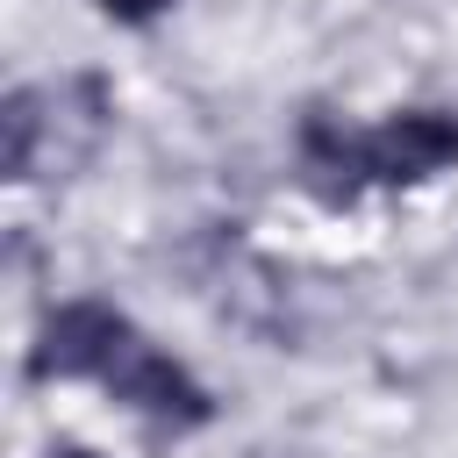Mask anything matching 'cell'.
Returning a JSON list of instances; mask_svg holds the SVG:
<instances>
[{
	"mask_svg": "<svg viewBox=\"0 0 458 458\" xmlns=\"http://www.w3.org/2000/svg\"><path fill=\"white\" fill-rule=\"evenodd\" d=\"M172 0H100V14H114V21H150V14H165Z\"/></svg>",
	"mask_w": 458,
	"mask_h": 458,
	"instance_id": "6",
	"label": "cell"
},
{
	"mask_svg": "<svg viewBox=\"0 0 458 458\" xmlns=\"http://www.w3.org/2000/svg\"><path fill=\"white\" fill-rule=\"evenodd\" d=\"M301 165H308V179H315L322 200H351L358 179H372L365 172V136L344 129V122H329V114L301 122Z\"/></svg>",
	"mask_w": 458,
	"mask_h": 458,
	"instance_id": "4",
	"label": "cell"
},
{
	"mask_svg": "<svg viewBox=\"0 0 458 458\" xmlns=\"http://www.w3.org/2000/svg\"><path fill=\"white\" fill-rule=\"evenodd\" d=\"M458 157V122L437 107H408L365 136V172L372 179H429Z\"/></svg>",
	"mask_w": 458,
	"mask_h": 458,
	"instance_id": "2",
	"label": "cell"
},
{
	"mask_svg": "<svg viewBox=\"0 0 458 458\" xmlns=\"http://www.w3.org/2000/svg\"><path fill=\"white\" fill-rule=\"evenodd\" d=\"M129 344H136L129 315H114L107 301H72V308H57V315L43 322L36 379H50V372H100V379H107Z\"/></svg>",
	"mask_w": 458,
	"mask_h": 458,
	"instance_id": "1",
	"label": "cell"
},
{
	"mask_svg": "<svg viewBox=\"0 0 458 458\" xmlns=\"http://www.w3.org/2000/svg\"><path fill=\"white\" fill-rule=\"evenodd\" d=\"M29 157H36V93H14L7 100V179H29Z\"/></svg>",
	"mask_w": 458,
	"mask_h": 458,
	"instance_id": "5",
	"label": "cell"
},
{
	"mask_svg": "<svg viewBox=\"0 0 458 458\" xmlns=\"http://www.w3.org/2000/svg\"><path fill=\"white\" fill-rule=\"evenodd\" d=\"M50 458H93V451H50Z\"/></svg>",
	"mask_w": 458,
	"mask_h": 458,
	"instance_id": "7",
	"label": "cell"
},
{
	"mask_svg": "<svg viewBox=\"0 0 458 458\" xmlns=\"http://www.w3.org/2000/svg\"><path fill=\"white\" fill-rule=\"evenodd\" d=\"M107 386H114L129 408L157 415V422H208V394H200V379H193L186 365H172L165 351H150L143 336H136V344L114 358Z\"/></svg>",
	"mask_w": 458,
	"mask_h": 458,
	"instance_id": "3",
	"label": "cell"
}]
</instances>
